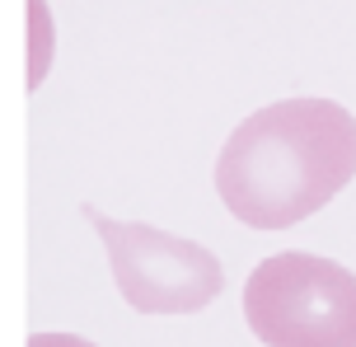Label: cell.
I'll return each instance as SVG.
<instances>
[{
  "label": "cell",
  "instance_id": "cell-4",
  "mask_svg": "<svg viewBox=\"0 0 356 347\" xmlns=\"http://www.w3.org/2000/svg\"><path fill=\"white\" fill-rule=\"evenodd\" d=\"M29 347H94L89 338H75V333H33Z\"/></svg>",
  "mask_w": 356,
  "mask_h": 347
},
{
  "label": "cell",
  "instance_id": "cell-3",
  "mask_svg": "<svg viewBox=\"0 0 356 347\" xmlns=\"http://www.w3.org/2000/svg\"><path fill=\"white\" fill-rule=\"evenodd\" d=\"M94 220L99 239L108 244V263H113V282L131 310L141 314H197L207 310L220 287H225V268L211 249H202L183 235L141 225V220H113L85 207Z\"/></svg>",
  "mask_w": 356,
  "mask_h": 347
},
{
  "label": "cell",
  "instance_id": "cell-1",
  "mask_svg": "<svg viewBox=\"0 0 356 347\" xmlns=\"http://www.w3.org/2000/svg\"><path fill=\"white\" fill-rule=\"evenodd\" d=\"M356 179V118L333 99H282L249 113L216 155V193L234 220L286 230Z\"/></svg>",
  "mask_w": 356,
  "mask_h": 347
},
{
  "label": "cell",
  "instance_id": "cell-2",
  "mask_svg": "<svg viewBox=\"0 0 356 347\" xmlns=\"http://www.w3.org/2000/svg\"><path fill=\"white\" fill-rule=\"evenodd\" d=\"M244 319L263 347H356V277L319 254H272L244 282Z\"/></svg>",
  "mask_w": 356,
  "mask_h": 347
}]
</instances>
